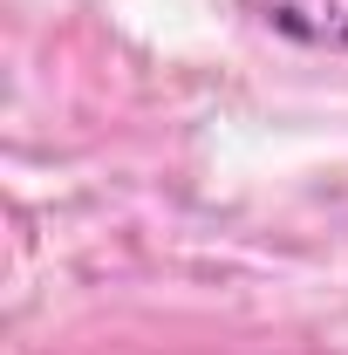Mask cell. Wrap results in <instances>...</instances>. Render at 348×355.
Instances as JSON below:
<instances>
[{"label":"cell","mask_w":348,"mask_h":355,"mask_svg":"<svg viewBox=\"0 0 348 355\" xmlns=\"http://www.w3.org/2000/svg\"><path fill=\"white\" fill-rule=\"evenodd\" d=\"M246 14H260L273 35H287L301 48L348 55V0H246Z\"/></svg>","instance_id":"6da1fadb"}]
</instances>
